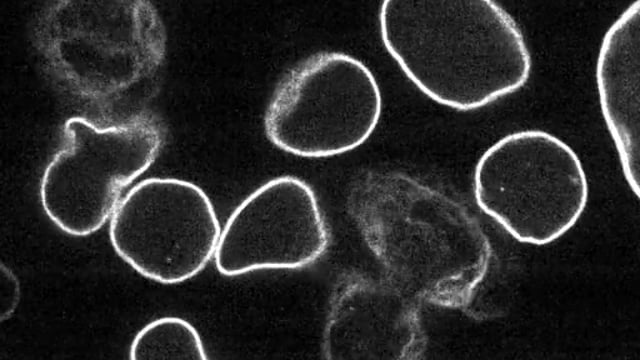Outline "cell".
<instances>
[{
    "mask_svg": "<svg viewBox=\"0 0 640 360\" xmlns=\"http://www.w3.org/2000/svg\"><path fill=\"white\" fill-rule=\"evenodd\" d=\"M321 347L328 360L421 359V303L387 279L345 271L329 299Z\"/></svg>",
    "mask_w": 640,
    "mask_h": 360,
    "instance_id": "9c48e42d",
    "label": "cell"
},
{
    "mask_svg": "<svg viewBox=\"0 0 640 360\" xmlns=\"http://www.w3.org/2000/svg\"><path fill=\"white\" fill-rule=\"evenodd\" d=\"M379 27L385 49L406 77L452 109L482 108L530 77L523 33L492 0H385Z\"/></svg>",
    "mask_w": 640,
    "mask_h": 360,
    "instance_id": "7a4b0ae2",
    "label": "cell"
},
{
    "mask_svg": "<svg viewBox=\"0 0 640 360\" xmlns=\"http://www.w3.org/2000/svg\"><path fill=\"white\" fill-rule=\"evenodd\" d=\"M63 132L66 145L43 172L40 202L62 232L85 237L111 218L122 190L155 162L164 129L150 115L106 128L75 116L65 122Z\"/></svg>",
    "mask_w": 640,
    "mask_h": 360,
    "instance_id": "8992f818",
    "label": "cell"
},
{
    "mask_svg": "<svg viewBox=\"0 0 640 360\" xmlns=\"http://www.w3.org/2000/svg\"><path fill=\"white\" fill-rule=\"evenodd\" d=\"M478 207L514 239L547 245L579 220L588 182L575 151L536 129L505 135L478 159L473 175Z\"/></svg>",
    "mask_w": 640,
    "mask_h": 360,
    "instance_id": "3957f363",
    "label": "cell"
},
{
    "mask_svg": "<svg viewBox=\"0 0 640 360\" xmlns=\"http://www.w3.org/2000/svg\"><path fill=\"white\" fill-rule=\"evenodd\" d=\"M346 207L387 280L421 304L469 308L492 246L466 205L409 174L369 170L353 181Z\"/></svg>",
    "mask_w": 640,
    "mask_h": 360,
    "instance_id": "6da1fadb",
    "label": "cell"
},
{
    "mask_svg": "<svg viewBox=\"0 0 640 360\" xmlns=\"http://www.w3.org/2000/svg\"><path fill=\"white\" fill-rule=\"evenodd\" d=\"M132 360H206L197 329L177 316L157 318L142 327L130 345Z\"/></svg>",
    "mask_w": 640,
    "mask_h": 360,
    "instance_id": "8fae6325",
    "label": "cell"
},
{
    "mask_svg": "<svg viewBox=\"0 0 640 360\" xmlns=\"http://www.w3.org/2000/svg\"><path fill=\"white\" fill-rule=\"evenodd\" d=\"M1 320L4 321L14 313L20 297V286L15 274L1 264Z\"/></svg>",
    "mask_w": 640,
    "mask_h": 360,
    "instance_id": "7c38bea8",
    "label": "cell"
},
{
    "mask_svg": "<svg viewBox=\"0 0 640 360\" xmlns=\"http://www.w3.org/2000/svg\"><path fill=\"white\" fill-rule=\"evenodd\" d=\"M330 232L312 187L283 175L251 192L230 214L214 254L226 277L267 269H299L327 251Z\"/></svg>",
    "mask_w": 640,
    "mask_h": 360,
    "instance_id": "ba28073f",
    "label": "cell"
},
{
    "mask_svg": "<svg viewBox=\"0 0 640 360\" xmlns=\"http://www.w3.org/2000/svg\"><path fill=\"white\" fill-rule=\"evenodd\" d=\"M381 112L382 95L371 70L349 54L320 51L279 80L264 113V132L286 153L331 157L366 142Z\"/></svg>",
    "mask_w": 640,
    "mask_h": 360,
    "instance_id": "277c9868",
    "label": "cell"
},
{
    "mask_svg": "<svg viewBox=\"0 0 640 360\" xmlns=\"http://www.w3.org/2000/svg\"><path fill=\"white\" fill-rule=\"evenodd\" d=\"M38 29L55 72L87 96L117 94L164 59V26L147 1L57 2Z\"/></svg>",
    "mask_w": 640,
    "mask_h": 360,
    "instance_id": "5b68a950",
    "label": "cell"
},
{
    "mask_svg": "<svg viewBox=\"0 0 640 360\" xmlns=\"http://www.w3.org/2000/svg\"><path fill=\"white\" fill-rule=\"evenodd\" d=\"M221 228L197 184L147 178L123 196L110 219L116 254L141 276L171 285L199 274L214 257Z\"/></svg>",
    "mask_w": 640,
    "mask_h": 360,
    "instance_id": "52a82bcc",
    "label": "cell"
},
{
    "mask_svg": "<svg viewBox=\"0 0 640 360\" xmlns=\"http://www.w3.org/2000/svg\"><path fill=\"white\" fill-rule=\"evenodd\" d=\"M600 109L630 188L639 197L640 1L606 31L596 62Z\"/></svg>",
    "mask_w": 640,
    "mask_h": 360,
    "instance_id": "30bf717a",
    "label": "cell"
}]
</instances>
